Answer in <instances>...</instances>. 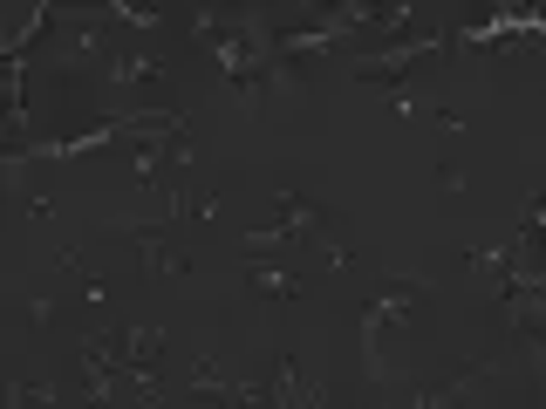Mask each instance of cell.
<instances>
[{"label":"cell","mask_w":546,"mask_h":409,"mask_svg":"<svg viewBox=\"0 0 546 409\" xmlns=\"http://www.w3.org/2000/svg\"><path fill=\"white\" fill-rule=\"evenodd\" d=\"M246 273H253V287H260L267 300H294V294H301V280H294V273H280V266H267L260 253L246 260Z\"/></svg>","instance_id":"cell-1"},{"label":"cell","mask_w":546,"mask_h":409,"mask_svg":"<svg viewBox=\"0 0 546 409\" xmlns=\"http://www.w3.org/2000/svg\"><path fill=\"white\" fill-rule=\"evenodd\" d=\"M117 348H123V362H151L157 348H164V335H157V328H123Z\"/></svg>","instance_id":"cell-2"}]
</instances>
